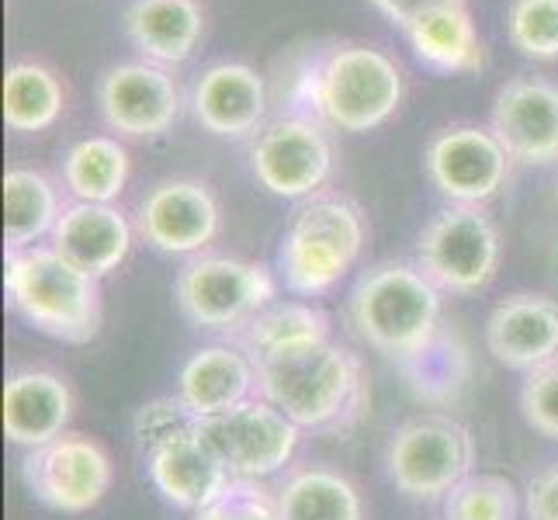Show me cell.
<instances>
[{"label": "cell", "mask_w": 558, "mask_h": 520, "mask_svg": "<svg viewBox=\"0 0 558 520\" xmlns=\"http://www.w3.org/2000/svg\"><path fill=\"white\" fill-rule=\"evenodd\" d=\"M8 299L38 334L63 343H90L101 330V285L52 246L8 254Z\"/></svg>", "instance_id": "4"}, {"label": "cell", "mask_w": 558, "mask_h": 520, "mask_svg": "<svg viewBox=\"0 0 558 520\" xmlns=\"http://www.w3.org/2000/svg\"><path fill=\"white\" fill-rule=\"evenodd\" d=\"M205 437L216 445L222 461L243 483H264L292 465L302 427L288 420L275 402L254 396L236 410L205 420Z\"/></svg>", "instance_id": "11"}, {"label": "cell", "mask_w": 558, "mask_h": 520, "mask_svg": "<svg viewBox=\"0 0 558 520\" xmlns=\"http://www.w3.org/2000/svg\"><path fill=\"white\" fill-rule=\"evenodd\" d=\"M489 354L513 372H537L558 361V302L537 292L504 299L486 319Z\"/></svg>", "instance_id": "18"}, {"label": "cell", "mask_w": 558, "mask_h": 520, "mask_svg": "<svg viewBox=\"0 0 558 520\" xmlns=\"http://www.w3.org/2000/svg\"><path fill=\"white\" fill-rule=\"evenodd\" d=\"M195 520H281L278 517V493L264 483H243L233 479L219 499H211L205 510L195 513Z\"/></svg>", "instance_id": "32"}, {"label": "cell", "mask_w": 558, "mask_h": 520, "mask_svg": "<svg viewBox=\"0 0 558 520\" xmlns=\"http://www.w3.org/2000/svg\"><path fill=\"white\" fill-rule=\"evenodd\" d=\"M140 455L146 461L149 483L178 510L198 513L233 486V472L205 437V420L198 427L160 440V445H149Z\"/></svg>", "instance_id": "15"}, {"label": "cell", "mask_w": 558, "mask_h": 520, "mask_svg": "<svg viewBox=\"0 0 558 520\" xmlns=\"http://www.w3.org/2000/svg\"><path fill=\"white\" fill-rule=\"evenodd\" d=\"M250 170L275 198L305 202L323 191L333 173V143L319 119L281 114L250 143Z\"/></svg>", "instance_id": "9"}, {"label": "cell", "mask_w": 558, "mask_h": 520, "mask_svg": "<svg viewBox=\"0 0 558 520\" xmlns=\"http://www.w3.org/2000/svg\"><path fill=\"white\" fill-rule=\"evenodd\" d=\"M445 292L420 271V264L381 261L368 267L348 299L351 330L392 364L420 354L445 326Z\"/></svg>", "instance_id": "2"}, {"label": "cell", "mask_w": 558, "mask_h": 520, "mask_svg": "<svg viewBox=\"0 0 558 520\" xmlns=\"http://www.w3.org/2000/svg\"><path fill=\"white\" fill-rule=\"evenodd\" d=\"M316 119L340 132H372L385 125L407 98V76L392 52L372 43H340L326 49L305 76Z\"/></svg>", "instance_id": "3"}, {"label": "cell", "mask_w": 558, "mask_h": 520, "mask_svg": "<svg viewBox=\"0 0 558 520\" xmlns=\"http://www.w3.org/2000/svg\"><path fill=\"white\" fill-rule=\"evenodd\" d=\"M399 372L410 378L413 389L430 402H451L469 382V354L458 337L440 330L420 354L399 364Z\"/></svg>", "instance_id": "29"}, {"label": "cell", "mask_w": 558, "mask_h": 520, "mask_svg": "<svg viewBox=\"0 0 558 520\" xmlns=\"http://www.w3.org/2000/svg\"><path fill=\"white\" fill-rule=\"evenodd\" d=\"M60 188H56L43 170L11 167L4 173V246L32 250L38 240L52 237L56 222L63 216Z\"/></svg>", "instance_id": "24"}, {"label": "cell", "mask_w": 558, "mask_h": 520, "mask_svg": "<svg viewBox=\"0 0 558 520\" xmlns=\"http://www.w3.org/2000/svg\"><path fill=\"white\" fill-rule=\"evenodd\" d=\"M323 337H330V316L316 310L313 302H271L240 330V343L254 358V364L284 351V347Z\"/></svg>", "instance_id": "28"}, {"label": "cell", "mask_w": 558, "mask_h": 520, "mask_svg": "<svg viewBox=\"0 0 558 520\" xmlns=\"http://www.w3.org/2000/svg\"><path fill=\"white\" fill-rule=\"evenodd\" d=\"M440 504H445V520H517L521 493L507 475L472 472Z\"/></svg>", "instance_id": "30"}, {"label": "cell", "mask_w": 558, "mask_h": 520, "mask_svg": "<svg viewBox=\"0 0 558 520\" xmlns=\"http://www.w3.org/2000/svg\"><path fill=\"white\" fill-rule=\"evenodd\" d=\"M527 517L531 520H558V461L537 472L527 483Z\"/></svg>", "instance_id": "34"}, {"label": "cell", "mask_w": 558, "mask_h": 520, "mask_svg": "<svg viewBox=\"0 0 558 520\" xmlns=\"http://www.w3.org/2000/svg\"><path fill=\"white\" fill-rule=\"evenodd\" d=\"M368 226L364 211L343 195H313L305 198L292 222L284 229L278 250V271L288 292L316 299L333 292L357 264Z\"/></svg>", "instance_id": "5"}, {"label": "cell", "mask_w": 558, "mask_h": 520, "mask_svg": "<svg viewBox=\"0 0 558 520\" xmlns=\"http://www.w3.org/2000/svg\"><path fill=\"white\" fill-rule=\"evenodd\" d=\"M73 416V389L46 368L11 372L4 382V434L11 445L35 451L63 437Z\"/></svg>", "instance_id": "19"}, {"label": "cell", "mask_w": 558, "mask_h": 520, "mask_svg": "<svg viewBox=\"0 0 558 520\" xmlns=\"http://www.w3.org/2000/svg\"><path fill=\"white\" fill-rule=\"evenodd\" d=\"M205 11L198 0H132L125 8V35L157 66L191 60L202 43Z\"/></svg>", "instance_id": "22"}, {"label": "cell", "mask_w": 558, "mask_h": 520, "mask_svg": "<svg viewBox=\"0 0 558 520\" xmlns=\"http://www.w3.org/2000/svg\"><path fill=\"white\" fill-rule=\"evenodd\" d=\"M98 111L125 140H160L181 119V87L149 60L111 66L98 84Z\"/></svg>", "instance_id": "13"}, {"label": "cell", "mask_w": 558, "mask_h": 520, "mask_svg": "<svg viewBox=\"0 0 558 520\" xmlns=\"http://www.w3.org/2000/svg\"><path fill=\"white\" fill-rule=\"evenodd\" d=\"M372 4L389 17L396 28H413L420 17H427L437 8H448V4H461V0H372Z\"/></svg>", "instance_id": "35"}, {"label": "cell", "mask_w": 558, "mask_h": 520, "mask_svg": "<svg viewBox=\"0 0 558 520\" xmlns=\"http://www.w3.org/2000/svg\"><path fill=\"white\" fill-rule=\"evenodd\" d=\"M257 385L302 431L343 434L368 410V372L354 351L330 337L260 358Z\"/></svg>", "instance_id": "1"}, {"label": "cell", "mask_w": 558, "mask_h": 520, "mask_svg": "<svg viewBox=\"0 0 558 520\" xmlns=\"http://www.w3.org/2000/svg\"><path fill=\"white\" fill-rule=\"evenodd\" d=\"M510 153L486 125H448L423 149V170L448 205H486L510 178Z\"/></svg>", "instance_id": "12"}, {"label": "cell", "mask_w": 558, "mask_h": 520, "mask_svg": "<svg viewBox=\"0 0 558 520\" xmlns=\"http://www.w3.org/2000/svg\"><path fill=\"white\" fill-rule=\"evenodd\" d=\"M22 479L38 504L60 513H87L114 486V465L101 440L66 431L25 455Z\"/></svg>", "instance_id": "10"}, {"label": "cell", "mask_w": 558, "mask_h": 520, "mask_svg": "<svg viewBox=\"0 0 558 520\" xmlns=\"http://www.w3.org/2000/svg\"><path fill=\"white\" fill-rule=\"evenodd\" d=\"M402 35L410 38V49L416 60L434 73H445V76L478 73L486 63L483 38H478V28L472 22V11L465 8V0L430 11Z\"/></svg>", "instance_id": "23"}, {"label": "cell", "mask_w": 558, "mask_h": 520, "mask_svg": "<svg viewBox=\"0 0 558 520\" xmlns=\"http://www.w3.org/2000/svg\"><path fill=\"white\" fill-rule=\"evenodd\" d=\"M191 111L219 140H250L267 125V84L246 63H211L191 90Z\"/></svg>", "instance_id": "17"}, {"label": "cell", "mask_w": 558, "mask_h": 520, "mask_svg": "<svg viewBox=\"0 0 558 520\" xmlns=\"http://www.w3.org/2000/svg\"><path fill=\"white\" fill-rule=\"evenodd\" d=\"M385 469L402 496L437 504L475 472L472 431L445 413L413 416L392 434L385 448Z\"/></svg>", "instance_id": "6"}, {"label": "cell", "mask_w": 558, "mask_h": 520, "mask_svg": "<svg viewBox=\"0 0 558 520\" xmlns=\"http://www.w3.org/2000/svg\"><path fill=\"white\" fill-rule=\"evenodd\" d=\"M129 173V149L114 136H87L63 157V184L73 202L111 205L125 191Z\"/></svg>", "instance_id": "27"}, {"label": "cell", "mask_w": 558, "mask_h": 520, "mask_svg": "<svg viewBox=\"0 0 558 520\" xmlns=\"http://www.w3.org/2000/svg\"><path fill=\"white\" fill-rule=\"evenodd\" d=\"M49 246L87 275L105 278L119 271L132 250V222L122 208L98 202H70L56 222Z\"/></svg>", "instance_id": "21"}, {"label": "cell", "mask_w": 558, "mask_h": 520, "mask_svg": "<svg viewBox=\"0 0 558 520\" xmlns=\"http://www.w3.org/2000/svg\"><path fill=\"white\" fill-rule=\"evenodd\" d=\"M254 396H260L257 364L243 347L208 343L184 361L178 375V399L198 420L222 416Z\"/></svg>", "instance_id": "20"}, {"label": "cell", "mask_w": 558, "mask_h": 520, "mask_svg": "<svg viewBox=\"0 0 558 520\" xmlns=\"http://www.w3.org/2000/svg\"><path fill=\"white\" fill-rule=\"evenodd\" d=\"M174 295L181 313L202 330L240 334L250 319L275 302L278 285L264 264L202 254L181 267Z\"/></svg>", "instance_id": "8"}, {"label": "cell", "mask_w": 558, "mask_h": 520, "mask_svg": "<svg viewBox=\"0 0 558 520\" xmlns=\"http://www.w3.org/2000/svg\"><path fill=\"white\" fill-rule=\"evenodd\" d=\"M507 35L527 60H558V0H510Z\"/></svg>", "instance_id": "31"}, {"label": "cell", "mask_w": 558, "mask_h": 520, "mask_svg": "<svg viewBox=\"0 0 558 520\" xmlns=\"http://www.w3.org/2000/svg\"><path fill=\"white\" fill-rule=\"evenodd\" d=\"M499 229L483 205H448L423 226L416 264L440 292L475 295L499 271Z\"/></svg>", "instance_id": "7"}, {"label": "cell", "mask_w": 558, "mask_h": 520, "mask_svg": "<svg viewBox=\"0 0 558 520\" xmlns=\"http://www.w3.org/2000/svg\"><path fill=\"white\" fill-rule=\"evenodd\" d=\"M510 160L527 167L558 164V84L542 76H513L496 90L493 125Z\"/></svg>", "instance_id": "16"}, {"label": "cell", "mask_w": 558, "mask_h": 520, "mask_svg": "<svg viewBox=\"0 0 558 520\" xmlns=\"http://www.w3.org/2000/svg\"><path fill=\"white\" fill-rule=\"evenodd\" d=\"M219 198L195 178H167L146 191L140 202L136 229L160 254L191 257L219 237Z\"/></svg>", "instance_id": "14"}, {"label": "cell", "mask_w": 558, "mask_h": 520, "mask_svg": "<svg viewBox=\"0 0 558 520\" xmlns=\"http://www.w3.org/2000/svg\"><path fill=\"white\" fill-rule=\"evenodd\" d=\"M521 413L542 437L558 440V361L527 372L521 389Z\"/></svg>", "instance_id": "33"}, {"label": "cell", "mask_w": 558, "mask_h": 520, "mask_svg": "<svg viewBox=\"0 0 558 520\" xmlns=\"http://www.w3.org/2000/svg\"><path fill=\"white\" fill-rule=\"evenodd\" d=\"M275 493L281 520H364L357 486L337 469H295L284 475V483Z\"/></svg>", "instance_id": "25"}, {"label": "cell", "mask_w": 558, "mask_h": 520, "mask_svg": "<svg viewBox=\"0 0 558 520\" xmlns=\"http://www.w3.org/2000/svg\"><path fill=\"white\" fill-rule=\"evenodd\" d=\"M66 87L60 73L38 60H17L4 70V125L17 136H35L60 122Z\"/></svg>", "instance_id": "26"}]
</instances>
